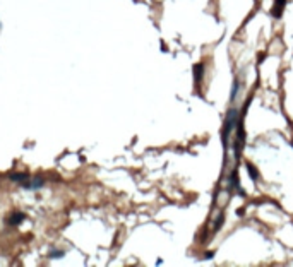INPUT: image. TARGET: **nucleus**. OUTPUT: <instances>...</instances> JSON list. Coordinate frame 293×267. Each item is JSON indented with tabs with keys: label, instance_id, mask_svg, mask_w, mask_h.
<instances>
[{
	"label": "nucleus",
	"instance_id": "20e7f679",
	"mask_svg": "<svg viewBox=\"0 0 293 267\" xmlns=\"http://www.w3.org/2000/svg\"><path fill=\"white\" fill-rule=\"evenodd\" d=\"M202 72H204V65L202 64H195L194 65V81L199 82L202 79Z\"/></svg>",
	"mask_w": 293,
	"mask_h": 267
},
{
	"label": "nucleus",
	"instance_id": "f257e3e1",
	"mask_svg": "<svg viewBox=\"0 0 293 267\" xmlns=\"http://www.w3.org/2000/svg\"><path fill=\"white\" fill-rule=\"evenodd\" d=\"M237 122H238V112L232 108V110L228 112V115H226V120H224V129H223V144H224V147L228 146L230 134H232L233 127L237 125Z\"/></svg>",
	"mask_w": 293,
	"mask_h": 267
},
{
	"label": "nucleus",
	"instance_id": "0eeeda50",
	"mask_svg": "<svg viewBox=\"0 0 293 267\" xmlns=\"http://www.w3.org/2000/svg\"><path fill=\"white\" fill-rule=\"evenodd\" d=\"M10 180H14V181H26L28 177H26V175H22V173H17V175H12Z\"/></svg>",
	"mask_w": 293,
	"mask_h": 267
},
{
	"label": "nucleus",
	"instance_id": "6e6552de",
	"mask_svg": "<svg viewBox=\"0 0 293 267\" xmlns=\"http://www.w3.org/2000/svg\"><path fill=\"white\" fill-rule=\"evenodd\" d=\"M223 219H224V214H220V216H218V221L214 223V231H218V229L221 228V223H223Z\"/></svg>",
	"mask_w": 293,
	"mask_h": 267
},
{
	"label": "nucleus",
	"instance_id": "39448f33",
	"mask_svg": "<svg viewBox=\"0 0 293 267\" xmlns=\"http://www.w3.org/2000/svg\"><path fill=\"white\" fill-rule=\"evenodd\" d=\"M247 170H249V173H250V178H252V180H257V178H259V173H257V170H255L254 168V166H252V164H247Z\"/></svg>",
	"mask_w": 293,
	"mask_h": 267
},
{
	"label": "nucleus",
	"instance_id": "9d476101",
	"mask_svg": "<svg viewBox=\"0 0 293 267\" xmlns=\"http://www.w3.org/2000/svg\"><path fill=\"white\" fill-rule=\"evenodd\" d=\"M62 255H64V252H53L52 257H62Z\"/></svg>",
	"mask_w": 293,
	"mask_h": 267
},
{
	"label": "nucleus",
	"instance_id": "423d86ee",
	"mask_svg": "<svg viewBox=\"0 0 293 267\" xmlns=\"http://www.w3.org/2000/svg\"><path fill=\"white\" fill-rule=\"evenodd\" d=\"M238 89H240V82L235 81V82H233V87H232V101H235V99H237V93H238Z\"/></svg>",
	"mask_w": 293,
	"mask_h": 267
},
{
	"label": "nucleus",
	"instance_id": "7ed1b4c3",
	"mask_svg": "<svg viewBox=\"0 0 293 267\" xmlns=\"http://www.w3.org/2000/svg\"><path fill=\"white\" fill-rule=\"evenodd\" d=\"M22 221H24V214H22V212H12V214L9 216V224H12V226H17Z\"/></svg>",
	"mask_w": 293,
	"mask_h": 267
},
{
	"label": "nucleus",
	"instance_id": "1a4fd4ad",
	"mask_svg": "<svg viewBox=\"0 0 293 267\" xmlns=\"http://www.w3.org/2000/svg\"><path fill=\"white\" fill-rule=\"evenodd\" d=\"M41 183H43V180H41V178H36V180L33 181V187H39Z\"/></svg>",
	"mask_w": 293,
	"mask_h": 267
},
{
	"label": "nucleus",
	"instance_id": "f03ea898",
	"mask_svg": "<svg viewBox=\"0 0 293 267\" xmlns=\"http://www.w3.org/2000/svg\"><path fill=\"white\" fill-rule=\"evenodd\" d=\"M284 5H286V0H274V5H273V9H271L274 17H280L281 14H283Z\"/></svg>",
	"mask_w": 293,
	"mask_h": 267
}]
</instances>
